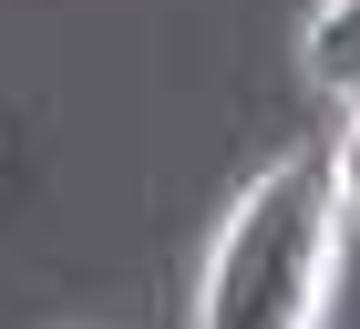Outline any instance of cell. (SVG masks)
<instances>
[{"instance_id":"obj_2","label":"cell","mask_w":360,"mask_h":329,"mask_svg":"<svg viewBox=\"0 0 360 329\" xmlns=\"http://www.w3.org/2000/svg\"><path fill=\"white\" fill-rule=\"evenodd\" d=\"M288 72H299L309 103H360V0H299V31H288Z\"/></svg>"},{"instance_id":"obj_3","label":"cell","mask_w":360,"mask_h":329,"mask_svg":"<svg viewBox=\"0 0 360 329\" xmlns=\"http://www.w3.org/2000/svg\"><path fill=\"white\" fill-rule=\"evenodd\" d=\"M319 175H330L340 217H360V103H340V113H330V144H319Z\"/></svg>"},{"instance_id":"obj_1","label":"cell","mask_w":360,"mask_h":329,"mask_svg":"<svg viewBox=\"0 0 360 329\" xmlns=\"http://www.w3.org/2000/svg\"><path fill=\"white\" fill-rule=\"evenodd\" d=\"M340 278H350V217L319 175V144H278L257 155V175H237L195 247L186 329H330Z\"/></svg>"}]
</instances>
